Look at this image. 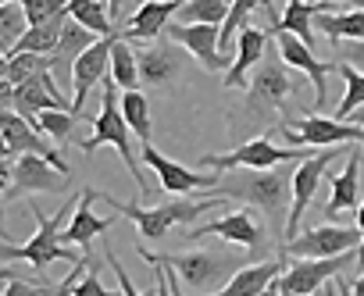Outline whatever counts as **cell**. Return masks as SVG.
Returning a JSON list of instances; mask_svg holds the SVG:
<instances>
[{"mask_svg":"<svg viewBox=\"0 0 364 296\" xmlns=\"http://www.w3.org/2000/svg\"><path fill=\"white\" fill-rule=\"evenodd\" d=\"M350 118H353V121H357V125H364V104H360V107H357V111H353V114H350Z\"/></svg>","mask_w":364,"mask_h":296,"instance_id":"c3c4849f","label":"cell"},{"mask_svg":"<svg viewBox=\"0 0 364 296\" xmlns=\"http://www.w3.org/2000/svg\"><path fill=\"white\" fill-rule=\"evenodd\" d=\"M139 158L154 168V175L161 179L164 193H171V197H178V193H204V190H215V186L222 182V172H211V175L193 172V168H186V165H178V161L164 158L150 139L139 143Z\"/></svg>","mask_w":364,"mask_h":296,"instance_id":"4fadbf2b","label":"cell"},{"mask_svg":"<svg viewBox=\"0 0 364 296\" xmlns=\"http://www.w3.org/2000/svg\"><path fill=\"white\" fill-rule=\"evenodd\" d=\"M0 75H8V54L0 50Z\"/></svg>","mask_w":364,"mask_h":296,"instance_id":"f907efd6","label":"cell"},{"mask_svg":"<svg viewBox=\"0 0 364 296\" xmlns=\"http://www.w3.org/2000/svg\"><path fill=\"white\" fill-rule=\"evenodd\" d=\"M229 8H232V0H182L178 22H211V26H222Z\"/></svg>","mask_w":364,"mask_h":296,"instance_id":"d6a6232c","label":"cell"},{"mask_svg":"<svg viewBox=\"0 0 364 296\" xmlns=\"http://www.w3.org/2000/svg\"><path fill=\"white\" fill-rule=\"evenodd\" d=\"M286 271V253L272 257V261H261V264H243L225 285L222 292L225 296H261L272 289V282Z\"/></svg>","mask_w":364,"mask_h":296,"instance_id":"cb8c5ba5","label":"cell"},{"mask_svg":"<svg viewBox=\"0 0 364 296\" xmlns=\"http://www.w3.org/2000/svg\"><path fill=\"white\" fill-rule=\"evenodd\" d=\"M43 68H50V57L47 54H33V50H15L11 57H8V79L18 86V82H26V79H33L36 72H43Z\"/></svg>","mask_w":364,"mask_h":296,"instance_id":"d590c367","label":"cell"},{"mask_svg":"<svg viewBox=\"0 0 364 296\" xmlns=\"http://www.w3.org/2000/svg\"><path fill=\"white\" fill-rule=\"evenodd\" d=\"M240 172V168H232ZM215 193L229 197V200H243L257 211H264L268 225H272V236L275 239H286V218H289V204H293V172L275 165V168H243L240 175L225 179L222 172V182L215 186Z\"/></svg>","mask_w":364,"mask_h":296,"instance_id":"6da1fadb","label":"cell"},{"mask_svg":"<svg viewBox=\"0 0 364 296\" xmlns=\"http://www.w3.org/2000/svg\"><path fill=\"white\" fill-rule=\"evenodd\" d=\"M97 197H100L97 190H82V197H79V204H75V214H72L68 229L61 232V243L86 250L90 239L104 236V232L118 221V218H100V214H93V200H97Z\"/></svg>","mask_w":364,"mask_h":296,"instance_id":"7402d4cb","label":"cell"},{"mask_svg":"<svg viewBox=\"0 0 364 296\" xmlns=\"http://www.w3.org/2000/svg\"><path fill=\"white\" fill-rule=\"evenodd\" d=\"M311 154V146H275L268 136L243 139L232 154H204L200 165L215 172H232V168H275L286 161H300Z\"/></svg>","mask_w":364,"mask_h":296,"instance_id":"9c48e42d","label":"cell"},{"mask_svg":"<svg viewBox=\"0 0 364 296\" xmlns=\"http://www.w3.org/2000/svg\"><path fill=\"white\" fill-rule=\"evenodd\" d=\"M164 264L175 268V275L182 278V285L193 289V292H211L222 285L243 268V261L229 250H190V253H164L161 257Z\"/></svg>","mask_w":364,"mask_h":296,"instance_id":"8992f818","label":"cell"},{"mask_svg":"<svg viewBox=\"0 0 364 296\" xmlns=\"http://www.w3.org/2000/svg\"><path fill=\"white\" fill-rule=\"evenodd\" d=\"M122 114L129 121V128L136 132L139 143L150 139V100L143 97V89H122Z\"/></svg>","mask_w":364,"mask_h":296,"instance_id":"4dcf8cb0","label":"cell"},{"mask_svg":"<svg viewBox=\"0 0 364 296\" xmlns=\"http://www.w3.org/2000/svg\"><path fill=\"white\" fill-rule=\"evenodd\" d=\"M293 93V82L286 75V61H279V50H264L261 65L254 68V79L247 82V97L240 107L229 111V132L240 136L250 125H272L282 100Z\"/></svg>","mask_w":364,"mask_h":296,"instance_id":"7a4b0ae2","label":"cell"},{"mask_svg":"<svg viewBox=\"0 0 364 296\" xmlns=\"http://www.w3.org/2000/svg\"><path fill=\"white\" fill-rule=\"evenodd\" d=\"M29 29V15L22 8V0H8V4H0V50L8 57L18 50V40L22 33Z\"/></svg>","mask_w":364,"mask_h":296,"instance_id":"f546056e","label":"cell"},{"mask_svg":"<svg viewBox=\"0 0 364 296\" xmlns=\"http://www.w3.org/2000/svg\"><path fill=\"white\" fill-rule=\"evenodd\" d=\"M264 50H268V33H261V29H240V36H236V57H232V65L225 68V86L229 89H240V86H247L250 82V72L261 65V57H264Z\"/></svg>","mask_w":364,"mask_h":296,"instance_id":"44dd1931","label":"cell"},{"mask_svg":"<svg viewBox=\"0 0 364 296\" xmlns=\"http://www.w3.org/2000/svg\"><path fill=\"white\" fill-rule=\"evenodd\" d=\"M186 54L190 50L182 47V43H175V40L154 43V47L139 50V82L150 86V89L171 86L182 75V68H186Z\"/></svg>","mask_w":364,"mask_h":296,"instance_id":"d6986e66","label":"cell"},{"mask_svg":"<svg viewBox=\"0 0 364 296\" xmlns=\"http://www.w3.org/2000/svg\"><path fill=\"white\" fill-rule=\"evenodd\" d=\"M357 229H360V236H364V204L357 207ZM360 268H364V239H360V261H357Z\"/></svg>","mask_w":364,"mask_h":296,"instance_id":"ee69618b","label":"cell"},{"mask_svg":"<svg viewBox=\"0 0 364 296\" xmlns=\"http://www.w3.org/2000/svg\"><path fill=\"white\" fill-rule=\"evenodd\" d=\"M100 86H104L100 114L93 118V136L79 143V150H82V154H93V150H100V146H114V150L122 154V161H125V168H129V175H132V182H136L139 193L146 197L150 186L143 182V172H139V161H136V150H132V128H129V121H125V114H122V93H118L122 86L114 82L111 72L104 75Z\"/></svg>","mask_w":364,"mask_h":296,"instance_id":"3957f363","label":"cell"},{"mask_svg":"<svg viewBox=\"0 0 364 296\" xmlns=\"http://www.w3.org/2000/svg\"><path fill=\"white\" fill-rule=\"evenodd\" d=\"M22 8L29 15V26H40V22H50L54 15L68 11V0H22Z\"/></svg>","mask_w":364,"mask_h":296,"instance_id":"8d00e7d4","label":"cell"},{"mask_svg":"<svg viewBox=\"0 0 364 296\" xmlns=\"http://www.w3.org/2000/svg\"><path fill=\"white\" fill-rule=\"evenodd\" d=\"M353 261H360V250H346V253H336V257H296L293 264H286V271L272 282L268 292H282V296L321 292V285L328 278H339Z\"/></svg>","mask_w":364,"mask_h":296,"instance_id":"ba28073f","label":"cell"},{"mask_svg":"<svg viewBox=\"0 0 364 296\" xmlns=\"http://www.w3.org/2000/svg\"><path fill=\"white\" fill-rule=\"evenodd\" d=\"M350 292H357V296H364V268H360V278L350 285Z\"/></svg>","mask_w":364,"mask_h":296,"instance_id":"7dc6e473","label":"cell"},{"mask_svg":"<svg viewBox=\"0 0 364 296\" xmlns=\"http://www.w3.org/2000/svg\"><path fill=\"white\" fill-rule=\"evenodd\" d=\"M282 136L289 146H336V143H360L364 146V125L343 121V118H325V114H307V118L286 121Z\"/></svg>","mask_w":364,"mask_h":296,"instance_id":"8fae6325","label":"cell"},{"mask_svg":"<svg viewBox=\"0 0 364 296\" xmlns=\"http://www.w3.org/2000/svg\"><path fill=\"white\" fill-rule=\"evenodd\" d=\"M332 8H336V0H286V11H282V18L272 22V33H293L307 47H318L314 43V15L332 11Z\"/></svg>","mask_w":364,"mask_h":296,"instance_id":"484cf974","label":"cell"},{"mask_svg":"<svg viewBox=\"0 0 364 296\" xmlns=\"http://www.w3.org/2000/svg\"><path fill=\"white\" fill-rule=\"evenodd\" d=\"M336 4H346V8H364V0H336Z\"/></svg>","mask_w":364,"mask_h":296,"instance_id":"681fc988","label":"cell"},{"mask_svg":"<svg viewBox=\"0 0 364 296\" xmlns=\"http://www.w3.org/2000/svg\"><path fill=\"white\" fill-rule=\"evenodd\" d=\"M261 4H264V0H232V8H229V15H225V22H222V36H218V50H222L225 61H229V54L236 50L240 29L250 26V15H254Z\"/></svg>","mask_w":364,"mask_h":296,"instance_id":"83f0119b","label":"cell"},{"mask_svg":"<svg viewBox=\"0 0 364 296\" xmlns=\"http://www.w3.org/2000/svg\"><path fill=\"white\" fill-rule=\"evenodd\" d=\"M15 275H18V271H15V268H8V264H4V257H0V282H8V278H15Z\"/></svg>","mask_w":364,"mask_h":296,"instance_id":"bcb514c9","label":"cell"},{"mask_svg":"<svg viewBox=\"0 0 364 296\" xmlns=\"http://www.w3.org/2000/svg\"><path fill=\"white\" fill-rule=\"evenodd\" d=\"M4 204H8V179L0 175V243H11V236L4 229Z\"/></svg>","mask_w":364,"mask_h":296,"instance_id":"7bdbcfd3","label":"cell"},{"mask_svg":"<svg viewBox=\"0 0 364 296\" xmlns=\"http://www.w3.org/2000/svg\"><path fill=\"white\" fill-rule=\"evenodd\" d=\"M336 72L343 75V82H346V93H343V100H339V107H336V118H350L360 104H364V72L360 68H353V65H346V61H339L336 65Z\"/></svg>","mask_w":364,"mask_h":296,"instance_id":"836d02e7","label":"cell"},{"mask_svg":"<svg viewBox=\"0 0 364 296\" xmlns=\"http://www.w3.org/2000/svg\"><path fill=\"white\" fill-rule=\"evenodd\" d=\"M111 75L122 89L139 86V54H132V47L122 33H114V43H111Z\"/></svg>","mask_w":364,"mask_h":296,"instance_id":"f1b7e54d","label":"cell"},{"mask_svg":"<svg viewBox=\"0 0 364 296\" xmlns=\"http://www.w3.org/2000/svg\"><path fill=\"white\" fill-rule=\"evenodd\" d=\"M11 107H15V82L0 75V111H11Z\"/></svg>","mask_w":364,"mask_h":296,"instance_id":"60d3db41","label":"cell"},{"mask_svg":"<svg viewBox=\"0 0 364 296\" xmlns=\"http://www.w3.org/2000/svg\"><path fill=\"white\" fill-rule=\"evenodd\" d=\"M93 40H97V33H93V29H86L82 22H75V18L68 15V22H65V29H61V40H58V50L50 54L54 79L72 82V68H75L79 54H82V50H86Z\"/></svg>","mask_w":364,"mask_h":296,"instance_id":"d4e9b609","label":"cell"},{"mask_svg":"<svg viewBox=\"0 0 364 296\" xmlns=\"http://www.w3.org/2000/svg\"><path fill=\"white\" fill-rule=\"evenodd\" d=\"M104 257H107V264H111V268H114V271H118V282H122V292H129V296H139V289H136V285H132V282H129V275H125V268H122V264H118V257H114V253H111V250H107V253H104Z\"/></svg>","mask_w":364,"mask_h":296,"instance_id":"ab89813d","label":"cell"},{"mask_svg":"<svg viewBox=\"0 0 364 296\" xmlns=\"http://www.w3.org/2000/svg\"><path fill=\"white\" fill-rule=\"evenodd\" d=\"M164 36L186 47L208 72H225V57L218 50V36H222V26H211V22H168L164 26Z\"/></svg>","mask_w":364,"mask_h":296,"instance_id":"2e32d148","label":"cell"},{"mask_svg":"<svg viewBox=\"0 0 364 296\" xmlns=\"http://www.w3.org/2000/svg\"><path fill=\"white\" fill-rule=\"evenodd\" d=\"M122 4H125V0H107V15H111V22L122 18Z\"/></svg>","mask_w":364,"mask_h":296,"instance_id":"f6af8a7d","label":"cell"},{"mask_svg":"<svg viewBox=\"0 0 364 296\" xmlns=\"http://www.w3.org/2000/svg\"><path fill=\"white\" fill-rule=\"evenodd\" d=\"M0 4H8V0H0Z\"/></svg>","mask_w":364,"mask_h":296,"instance_id":"816d5d0a","label":"cell"},{"mask_svg":"<svg viewBox=\"0 0 364 296\" xmlns=\"http://www.w3.org/2000/svg\"><path fill=\"white\" fill-rule=\"evenodd\" d=\"M75 296H104L107 292V285L97 278V271H93V261H90V268H86V275L75 282V289H72Z\"/></svg>","mask_w":364,"mask_h":296,"instance_id":"74e56055","label":"cell"},{"mask_svg":"<svg viewBox=\"0 0 364 296\" xmlns=\"http://www.w3.org/2000/svg\"><path fill=\"white\" fill-rule=\"evenodd\" d=\"M68 172L54 168L43 154H22L11 165V179H8V200L15 197H36V193H65Z\"/></svg>","mask_w":364,"mask_h":296,"instance_id":"7c38bea8","label":"cell"},{"mask_svg":"<svg viewBox=\"0 0 364 296\" xmlns=\"http://www.w3.org/2000/svg\"><path fill=\"white\" fill-rule=\"evenodd\" d=\"M279 36V54L289 68L304 72L311 82H314V104L325 107L328 104V72H336V61H318L314 57V47H307L300 36L293 33H275Z\"/></svg>","mask_w":364,"mask_h":296,"instance_id":"e0dca14e","label":"cell"},{"mask_svg":"<svg viewBox=\"0 0 364 296\" xmlns=\"http://www.w3.org/2000/svg\"><path fill=\"white\" fill-rule=\"evenodd\" d=\"M11 146H8V139H4V128H0V175L4 179H11Z\"/></svg>","mask_w":364,"mask_h":296,"instance_id":"b9f144b4","label":"cell"},{"mask_svg":"<svg viewBox=\"0 0 364 296\" xmlns=\"http://www.w3.org/2000/svg\"><path fill=\"white\" fill-rule=\"evenodd\" d=\"M314 29L325 33L332 40V47L339 40H364V8H350V11H318L314 15Z\"/></svg>","mask_w":364,"mask_h":296,"instance_id":"4316f807","label":"cell"},{"mask_svg":"<svg viewBox=\"0 0 364 296\" xmlns=\"http://www.w3.org/2000/svg\"><path fill=\"white\" fill-rule=\"evenodd\" d=\"M346 154H350V146L336 143V146H318L314 154L296 161V168H293V204H289V218H286V239H293L300 232L304 214H307V207H311V200H314V193H318L321 179H325V172L336 165V158H346Z\"/></svg>","mask_w":364,"mask_h":296,"instance_id":"52a82bcc","label":"cell"},{"mask_svg":"<svg viewBox=\"0 0 364 296\" xmlns=\"http://www.w3.org/2000/svg\"><path fill=\"white\" fill-rule=\"evenodd\" d=\"M122 218H129V221H136V229H139V236H143V243H161L175 225H190V221H197L200 214H208V211H215V207H222L229 197H200V200H186V197H175V200H164V204H157V207H139V204H125V200H114V197H107V193H100Z\"/></svg>","mask_w":364,"mask_h":296,"instance_id":"277c9868","label":"cell"},{"mask_svg":"<svg viewBox=\"0 0 364 296\" xmlns=\"http://www.w3.org/2000/svg\"><path fill=\"white\" fill-rule=\"evenodd\" d=\"M111 43H114V33L111 36H97L82 54H79V61H75V68H72V100H75V114L82 118V104H86V97H90V89L93 86H100L104 82V75L111 72Z\"/></svg>","mask_w":364,"mask_h":296,"instance_id":"ac0fdd59","label":"cell"},{"mask_svg":"<svg viewBox=\"0 0 364 296\" xmlns=\"http://www.w3.org/2000/svg\"><path fill=\"white\" fill-rule=\"evenodd\" d=\"M26 204H29V214L36 218V236L29 239V243H22V246H11V243H0V257L4 261H26V264H33L36 268V275H43V271H50V264H58V261H82L68 243H61V221L75 211V204H79V197H72V200H65V207L58 211V214H43L40 207H36V200L33 197H26Z\"/></svg>","mask_w":364,"mask_h":296,"instance_id":"5b68a950","label":"cell"},{"mask_svg":"<svg viewBox=\"0 0 364 296\" xmlns=\"http://www.w3.org/2000/svg\"><path fill=\"white\" fill-rule=\"evenodd\" d=\"M68 15L75 22H82L86 29H93L97 36L114 33V22H111V15H107V8L100 4V0H68Z\"/></svg>","mask_w":364,"mask_h":296,"instance_id":"1f68e13d","label":"cell"},{"mask_svg":"<svg viewBox=\"0 0 364 296\" xmlns=\"http://www.w3.org/2000/svg\"><path fill=\"white\" fill-rule=\"evenodd\" d=\"M0 128H4V139H8V146H11V158H22V154H43L54 168L68 172L65 158L50 146V136H47L36 121H29L26 114H18L15 107H11V111H0Z\"/></svg>","mask_w":364,"mask_h":296,"instance_id":"5bb4252c","label":"cell"},{"mask_svg":"<svg viewBox=\"0 0 364 296\" xmlns=\"http://www.w3.org/2000/svg\"><path fill=\"white\" fill-rule=\"evenodd\" d=\"M79 114L75 111H65V107H50V111H40L36 114V125L50 136V139H58V143H68L72 136H75V128H79V121H75Z\"/></svg>","mask_w":364,"mask_h":296,"instance_id":"e575fe53","label":"cell"},{"mask_svg":"<svg viewBox=\"0 0 364 296\" xmlns=\"http://www.w3.org/2000/svg\"><path fill=\"white\" fill-rule=\"evenodd\" d=\"M360 229L357 225H314L307 232H296L293 239L282 243L279 253L286 257H336V253H346V250H360Z\"/></svg>","mask_w":364,"mask_h":296,"instance_id":"30bf717a","label":"cell"},{"mask_svg":"<svg viewBox=\"0 0 364 296\" xmlns=\"http://www.w3.org/2000/svg\"><path fill=\"white\" fill-rule=\"evenodd\" d=\"M182 0H143L132 11V18L125 22L122 36L125 40H157L164 33V26L171 22V15H178Z\"/></svg>","mask_w":364,"mask_h":296,"instance_id":"603a6c76","label":"cell"},{"mask_svg":"<svg viewBox=\"0 0 364 296\" xmlns=\"http://www.w3.org/2000/svg\"><path fill=\"white\" fill-rule=\"evenodd\" d=\"M339 61H346V65H353V68L364 72V40H346V43H339Z\"/></svg>","mask_w":364,"mask_h":296,"instance_id":"f35d334b","label":"cell"},{"mask_svg":"<svg viewBox=\"0 0 364 296\" xmlns=\"http://www.w3.org/2000/svg\"><path fill=\"white\" fill-rule=\"evenodd\" d=\"M211 236H218L222 243L247 246V250H261L264 246V229H261L257 214L250 211V204L232 211V214H225V218H218V221H208V225L193 229L186 236V243H200V239H211Z\"/></svg>","mask_w":364,"mask_h":296,"instance_id":"9a60e30c","label":"cell"},{"mask_svg":"<svg viewBox=\"0 0 364 296\" xmlns=\"http://www.w3.org/2000/svg\"><path fill=\"white\" fill-rule=\"evenodd\" d=\"M360 158H364V146L353 143V146H350V154H346L343 172L332 179V197H328V204L321 207L325 221H336L343 211L360 207V193H364V186H360Z\"/></svg>","mask_w":364,"mask_h":296,"instance_id":"ffe728a7","label":"cell"}]
</instances>
